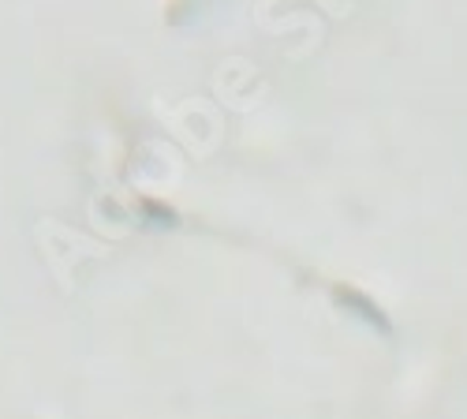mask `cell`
<instances>
[{
  "label": "cell",
  "mask_w": 467,
  "mask_h": 419,
  "mask_svg": "<svg viewBox=\"0 0 467 419\" xmlns=\"http://www.w3.org/2000/svg\"><path fill=\"white\" fill-rule=\"evenodd\" d=\"M337 296L344 299V308L359 311V315H363L370 326H381V330H389V326H385V319H381V311H378V308H370V299H367V296H359L356 288H337Z\"/></svg>",
  "instance_id": "obj_1"
}]
</instances>
